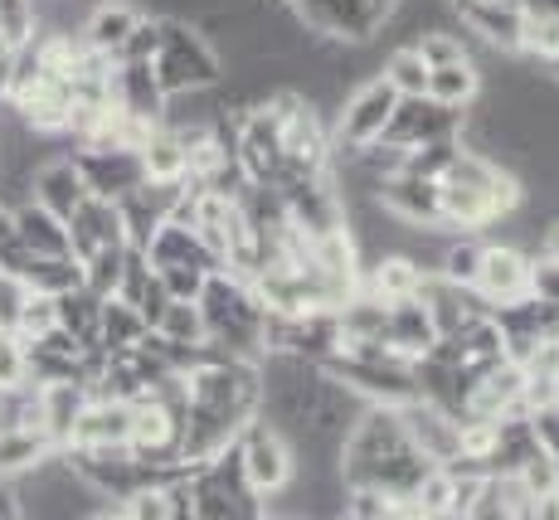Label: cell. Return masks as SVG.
<instances>
[{"instance_id": "bcb514c9", "label": "cell", "mask_w": 559, "mask_h": 520, "mask_svg": "<svg viewBox=\"0 0 559 520\" xmlns=\"http://www.w3.org/2000/svg\"><path fill=\"white\" fill-rule=\"evenodd\" d=\"M93 520H127L122 511H117V506H107V511H98V516H93Z\"/></svg>"}, {"instance_id": "52a82bcc", "label": "cell", "mask_w": 559, "mask_h": 520, "mask_svg": "<svg viewBox=\"0 0 559 520\" xmlns=\"http://www.w3.org/2000/svg\"><path fill=\"white\" fill-rule=\"evenodd\" d=\"M448 15H453L472 39H477L481 54H515L521 49L525 15H521L515 0H448Z\"/></svg>"}, {"instance_id": "603a6c76", "label": "cell", "mask_w": 559, "mask_h": 520, "mask_svg": "<svg viewBox=\"0 0 559 520\" xmlns=\"http://www.w3.org/2000/svg\"><path fill=\"white\" fill-rule=\"evenodd\" d=\"M414 49H418V59L428 63V69H448V63H462V59H477V39L467 35V29L457 25L453 15L448 20H438L433 29H424V35L414 39Z\"/></svg>"}, {"instance_id": "c3c4849f", "label": "cell", "mask_w": 559, "mask_h": 520, "mask_svg": "<svg viewBox=\"0 0 559 520\" xmlns=\"http://www.w3.org/2000/svg\"><path fill=\"white\" fill-rule=\"evenodd\" d=\"M283 5H307V0H283Z\"/></svg>"}, {"instance_id": "ac0fdd59", "label": "cell", "mask_w": 559, "mask_h": 520, "mask_svg": "<svg viewBox=\"0 0 559 520\" xmlns=\"http://www.w3.org/2000/svg\"><path fill=\"white\" fill-rule=\"evenodd\" d=\"M53 452H63V448L39 424H0V476H5V482L35 472Z\"/></svg>"}, {"instance_id": "484cf974", "label": "cell", "mask_w": 559, "mask_h": 520, "mask_svg": "<svg viewBox=\"0 0 559 520\" xmlns=\"http://www.w3.org/2000/svg\"><path fill=\"white\" fill-rule=\"evenodd\" d=\"M53 311H59V327L73 335V341L88 351L93 341H98V317H103V297L88 287H69L53 297Z\"/></svg>"}, {"instance_id": "9c48e42d", "label": "cell", "mask_w": 559, "mask_h": 520, "mask_svg": "<svg viewBox=\"0 0 559 520\" xmlns=\"http://www.w3.org/2000/svg\"><path fill=\"white\" fill-rule=\"evenodd\" d=\"M472 292H477L491 311L511 307V302H525L531 297V253L515 244L487 238V258H481V273H477V287Z\"/></svg>"}, {"instance_id": "cb8c5ba5", "label": "cell", "mask_w": 559, "mask_h": 520, "mask_svg": "<svg viewBox=\"0 0 559 520\" xmlns=\"http://www.w3.org/2000/svg\"><path fill=\"white\" fill-rule=\"evenodd\" d=\"M428 97H433L438 107H457V113H467V107L481 97V63L462 59V63H448V69H433L428 73Z\"/></svg>"}, {"instance_id": "e0dca14e", "label": "cell", "mask_w": 559, "mask_h": 520, "mask_svg": "<svg viewBox=\"0 0 559 520\" xmlns=\"http://www.w3.org/2000/svg\"><path fill=\"white\" fill-rule=\"evenodd\" d=\"M428 283V268L414 263L408 253H384V258H370L365 263V277H360V292L380 302H414Z\"/></svg>"}, {"instance_id": "7a4b0ae2", "label": "cell", "mask_w": 559, "mask_h": 520, "mask_svg": "<svg viewBox=\"0 0 559 520\" xmlns=\"http://www.w3.org/2000/svg\"><path fill=\"white\" fill-rule=\"evenodd\" d=\"M394 107H400V93L390 88V83L374 73V79L356 83L346 97H341V107L331 113V137H336V156H360L365 146H374L384 137V127H390Z\"/></svg>"}, {"instance_id": "277c9868", "label": "cell", "mask_w": 559, "mask_h": 520, "mask_svg": "<svg viewBox=\"0 0 559 520\" xmlns=\"http://www.w3.org/2000/svg\"><path fill=\"white\" fill-rule=\"evenodd\" d=\"M317 39L331 45H374L384 35V15L370 0H307V5H287Z\"/></svg>"}, {"instance_id": "f6af8a7d", "label": "cell", "mask_w": 559, "mask_h": 520, "mask_svg": "<svg viewBox=\"0 0 559 520\" xmlns=\"http://www.w3.org/2000/svg\"><path fill=\"white\" fill-rule=\"evenodd\" d=\"M10 238H15V214L0 204V244H10Z\"/></svg>"}, {"instance_id": "d590c367", "label": "cell", "mask_w": 559, "mask_h": 520, "mask_svg": "<svg viewBox=\"0 0 559 520\" xmlns=\"http://www.w3.org/2000/svg\"><path fill=\"white\" fill-rule=\"evenodd\" d=\"M117 511H122L127 520H170V511H176V492H166V486H146V492L127 496Z\"/></svg>"}, {"instance_id": "8992f818", "label": "cell", "mask_w": 559, "mask_h": 520, "mask_svg": "<svg viewBox=\"0 0 559 520\" xmlns=\"http://www.w3.org/2000/svg\"><path fill=\"white\" fill-rule=\"evenodd\" d=\"M462 127H467V113H457V107H438L433 97H400L380 142L404 146V151L433 146V142H462Z\"/></svg>"}, {"instance_id": "f546056e", "label": "cell", "mask_w": 559, "mask_h": 520, "mask_svg": "<svg viewBox=\"0 0 559 520\" xmlns=\"http://www.w3.org/2000/svg\"><path fill=\"white\" fill-rule=\"evenodd\" d=\"M83 268V287L98 292V297H117L122 292V273H127V244H112V248H98V253L88 258Z\"/></svg>"}, {"instance_id": "f35d334b", "label": "cell", "mask_w": 559, "mask_h": 520, "mask_svg": "<svg viewBox=\"0 0 559 520\" xmlns=\"http://www.w3.org/2000/svg\"><path fill=\"white\" fill-rule=\"evenodd\" d=\"M25 302H29V287L20 283V277L0 273V331L15 335V327H20V311H25Z\"/></svg>"}, {"instance_id": "83f0119b", "label": "cell", "mask_w": 559, "mask_h": 520, "mask_svg": "<svg viewBox=\"0 0 559 520\" xmlns=\"http://www.w3.org/2000/svg\"><path fill=\"white\" fill-rule=\"evenodd\" d=\"M428 63L418 59V49L414 45H394L390 54L380 59V79L390 83L400 97H428Z\"/></svg>"}, {"instance_id": "7402d4cb", "label": "cell", "mask_w": 559, "mask_h": 520, "mask_svg": "<svg viewBox=\"0 0 559 520\" xmlns=\"http://www.w3.org/2000/svg\"><path fill=\"white\" fill-rule=\"evenodd\" d=\"M93 404L88 385H79V379H63V385H39V428L49 433L53 442H69L73 424H79V414Z\"/></svg>"}, {"instance_id": "ba28073f", "label": "cell", "mask_w": 559, "mask_h": 520, "mask_svg": "<svg viewBox=\"0 0 559 520\" xmlns=\"http://www.w3.org/2000/svg\"><path fill=\"white\" fill-rule=\"evenodd\" d=\"M73 166H79L83 186L93 200H127L132 190L146 186V170L136 151H98V146H79L73 151Z\"/></svg>"}, {"instance_id": "8d00e7d4", "label": "cell", "mask_w": 559, "mask_h": 520, "mask_svg": "<svg viewBox=\"0 0 559 520\" xmlns=\"http://www.w3.org/2000/svg\"><path fill=\"white\" fill-rule=\"evenodd\" d=\"M25 385H29L25 345H20L10 331H0V394H5V389H25Z\"/></svg>"}, {"instance_id": "8fae6325", "label": "cell", "mask_w": 559, "mask_h": 520, "mask_svg": "<svg viewBox=\"0 0 559 520\" xmlns=\"http://www.w3.org/2000/svg\"><path fill=\"white\" fill-rule=\"evenodd\" d=\"M400 424L408 433V442H414L433 468H453L457 462V418L453 414L433 409L428 399H408V404H400Z\"/></svg>"}, {"instance_id": "44dd1931", "label": "cell", "mask_w": 559, "mask_h": 520, "mask_svg": "<svg viewBox=\"0 0 559 520\" xmlns=\"http://www.w3.org/2000/svg\"><path fill=\"white\" fill-rule=\"evenodd\" d=\"M15 238H20V248H29V253H39V258H73L69 224L35 200L15 210Z\"/></svg>"}, {"instance_id": "d4e9b609", "label": "cell", "mask_w": 559, "mask_h": 520, "mask_svg": "<svg viewBox=\"0 0 559 520\" xmlns=\"http://www.w3.org/2000/svg\"><path fill=\"white\" fill-rule=\"evenodd\" d=\"M142 341H146L142 311H136L132 302H122V297H107L103 317H98V345L107 355H117V351H136Z\"/></svg>"}, {"instance_id": "74e56055", "label": "cell", "mask_w": 559, "mask_h": 520, "mask_svg": "<svg viewBox=\"0 0 559 520\" xmlns=\"http://www.w3.org/2000/svg\"><path fill=\"white\" fill-rule=\"evenodd\" d=\"M521 370H525V379H559V341L555 335H540V341L531 345Z\"/></svg>"}, {"instance_id": "3957f363", "label": "cell", "mask_w": 559, "mask_h": 520, "mask_svg": "<svg viewBox=\"0 0 559 520\" xmlns=\"http://www.w3.org/2000/svg\"><path fill=\"white\" fill-rule=\"evenodd\" d=\"M234 448H239L243 476H249V486H253L258 496H277L287 482H293V472H297V462H293V442H287L273 424H263L258 414L239 428Z\"/></svg>"}, {"instance_id": "1f68e13d", "label": "cell", "mask_w": 559, "mask_h": 520, "mask_svg": "<svg viewBox=\"0 0 559 520\" xmlns=\"http://www.w3.org/2000/svg\"><path fill=\"white\" fill-rule=\"evenodd\" d=\"M156 335L176 345H200L204 341V317H200V302H170V311L160 317Z\"/></svg>"}, {"instance_id": "4fadbf2b", "label": "cell", "mask_w": 559, "mask_h": 520, "mask_svg": "<svg viewBox=\"0 0 559 520\" xmlns=\"http://www.w3.org/2000/svg\"><path fill=\"white\" fill-rule=\"evenodd\" d=\"M146 253V263L152 268H195V273H224V258L219 253H210L204 248V238L195 229H186V224H160V229L152 234V244L142 248Z\"/></svg>"}, {"instance_id": "7dc6e473", "label": "cell", "mask_w": 559, "mask_h": 520, "mask_svg": "<svg viewBox=\"0 0 559 520\" xmlns=\"http://www.w3.org/2000/svg\"><path fill=\"white\" fill-rule=\"evenodd\" d=\"M370 5H374V10H380V15H390V10H394V5H400V0H370Z\"/></svg>"}, {"instance_id": "9a60e30c", "label": "cell", "mask_w": 559, "mask_h": 520, "mask_svg": "<svg viewBox=\"0 0 559 520\" xmlns=\"http://www.w3.org/2000/svg\"><path fill=\"white\" fill-rule=\"evenodd\" d=\"M142 15L146 10L136 5V0H98V5L88 10V20H83V45L107 54V59H122L127 39L142 25Z\"/></svg>"}, {"instance_id": "d6a6232c", "label": "cell", "mask_w": 559, "mask_h": 520, "mask_svg": "<svg viewBox=\"0 0 559 520\" xmlns=\"http://www.w3.org/2000/svg\"><path fill=\"white\" fill-rule=\"evenodd\" d=\"M462 142H433V146H414L404 156V176H424V180H443L448 166L457 161Z\"/></svg>"}, {"instance_id": "d6986e66", "label": "cell", "mask_w": 559, "mask_h": 520, "mask_svg": "<svg viewBox=\"0 0 559 520\" xmlns=\"http://www.w3.org/2000/svg\"><path fill=\"white\" fill-rule=\"evenodd\" d=\"M384 341L394 345V355L400 361H424L428 351L438 345V327H433V317H428V307L424 302H390V327H384Z\"/></svg>"}, {"instance_id": "6da1fadb", "label": "cell", "mask_w": 559, "mask_h": 520, "mask_svg": "<svg viewBox=\"0 0 559 520\" xmlns=\"http://www.w3.org/2000/svg\"><path fill=\"white\" fill-rule=\"evenodd\" d=\"M152 73H156L160 93L180 97V93L219 88L224 83V59H219V49L204 39L200 25H190V20H166V39H160V54H156Z\"/></svg>"}, {"instance_id": "60d3db41", "label": "cell", "mask_w": 559, "mask_h": 520, "mask_svg": "<svg viewBox=\"0 0 559 520\" xmlns=\"http://www.w3.org/2000/svg\"><path fill=\"white\" fill-rule=\"evenodd\" d=\"M136 311H142V321H146V331H156L160 327V317L170 311V292H166V283L156 277V268H152V277H146V287H142V297L132 302Z\"/></svg>"}, {"instance_id": "5b68a950", "label": "cell", "mask_w": 559, "mask_h": 520, "mask_svg": "<svg viewBox=\"0 0 559 520\" xmlns=\"http://www.w3.org/2000/svg\"><path fill=\"white\" fill-rule=\"evenodd\" d=\"M277 190H283V200H287V220H293V229L302 234L307 244H317V238L346 229V200H341L331 170H326V176L287 180V186H277Z\"/></svg>"}, {"instance_id": "2e32d148", "label": "cell", "mask_w": 559, "mask_h": 520, "mask_svg": "<svg viewBox=\"0 0 559 520\" xmlns=\"http://www.w3.org/2000/svg\"><path fill=\"white\" fill-rule=\"evenodd\" d=\"M69 238H73V263H88L98 248H112V244H127L122 234V210L112 200H83L79 214L69 220Z\"/></svg>"}, {"instance_id": "4316f807", "label": "cell", "mask_w": 559, "mask_h": 520, "mask_svg": "<svg viewBox=\"0 0 559 520\" xmlns=\"http://www.w3.org/2000/svg\"><path fill=\"white\" fill-rule=\"evenodd\" d=\"M481 258H487V238L481 234H448L443 253H438V277H448L457 287H477Z\"/></svg>"}, {"instance_id": "ee69618b", "label": "cell", "mask_w": 559, "mask_h": 520, "mask_svg": "<svg viewBox=\"0 0 559 520\" xmlns=\"http://www.w3.org/2000/svg\"><path fill=\"white\" fill-rule=\"evenodd\" d=\"M531 520H559V492L555 496H540V501H535V516Z\"/></svg>"}, {"instance_id": "ffe728a7", "label": "cell", "mask_w": 559, "mask_h": 520, "mask_svg": "<svg viewBox=\"0 0 559 520\" xmlns=\"http://www.w3.org/2000/svg\"><path fill=\"white\" fill-rule=\"evenodd\" d=\"M112 103L127 107L132 117H146V122L160 127V113H166V93H160L152 63H112Z\"/></svg>"}, {"instance_id": "5bb4252c", "label": "cell", "mask_w": 559, "mask_h": 520, "mask_svg": "<svg viewBox=\"0 0 559 520\" xmlns=\"http://www.w3.org/2000/svg\"><path fill=\"white\" fill-rule=\"evenodd\" d=\"M29 194H35V204H45L49 214H59V220L69 224L73 214H79V204L88 200V186H83L73 156H49L45 166L29 176Z\"/></svg>"}, {"instance_id": "b9f144b4", "label": "cell", "mask_w": 559, "mask_h": 520, "mask_svg": "<svg viewBox=\"0 0 559 520\" xmlns=\"http://www.w3.org/2000/svg\"><path fill=\"white\" fill-rule=\"evenodd\" d=\"M531 297L559 307V258H531Z\"/></svg>"}, {"instance_id": "ab89813d", "label": "cell", "mask_w": 559, "mask_h": 520, "mask_svg": "<svg viewBox=\"0 0 559 520\" xmlns=\"http://www.w3.org/2000/svg\"><path fill=\"white\" fill-rule=\"evenodd\" d=\"M156 277L166 283L170 292V302H200V292H204V273H195V268H156Z\"/></svg>"}, {"instance_id": "e575fe53", "label": "cell", "mask_w": 559, "mask_h": 520, "mask_svg": "<svg viewBox=\"0 0 559 520\" xmlns=\"http://www.w3.org/2000/svg\"><path fill=\"white\" fill-rule=\"evenodd\" d=\"M160 39H166V20H160V15H142V25L132 29V39H127V49H122V59H117V63H156Z\"/></svg>"}, {"instance_id": "4dcf8cb0", "label": "cell", "mask_w": 559, "mask_h": 520, "mask_svg": "<svg viewBox=\"0 0 559 520\" xmlns=\"http://www.w3.org/2000/svg\"><path fill=\"white\" fill-rule=\"evenodd\" d=\"M515 476H521V486L535 496V501H540V496H555L559 492V458L540 442V448H535L531 458L515 468Z\"/></svg>"}, {"instance_id": "836d02e7", "label": "cell", "mask_w": 559, "mask_h": 520, "mask_svg": "<svg viewBox=\"0 0 559 520\" xmlns=\"http://www.w3.org/2000/svg\"><path fill=\"white\" fill-rule=\"evenodd\" d=\"M59 327V311H53V297H45V292H29L25 311H20V327H15V341L20 345H35L45 341V335Z\"/></svg>"}, {"instance_id": "30bf717a", "label": "cell", "mask_w": 559, "mask_h": 520, "mask_svg": "<svg viewBox=\"0 0 559 520\" xmlns=\"http://www.w3.org/2000/svg\"><path fill=\"white\" fill-rule=\"evenodd\" d=\"M384 214H394L408 229H438L443 224V190L438 180H424V176H390L380 190H374Z\"/></svg>"}, {"instance_id": "f1b7e54d", "label": "cell", "mask_w": 559, "mask_h": 520, "mask_svg": "<svg viewBox=\"0 0 559 520\" xmlns=\"http://www.w3.org/2000/svg\"><path fill=\"white\" fill-rule=\"evenodd\" d=\"M142 170H146V180H186L190 176V161H186V146L176 142V137L166 132V127H156L152 132V142H146L142 151Z\"/></svg>"}, {"instance_id": "7c38bea8", "label": "cell", "mask_w": 559, "mask_h": 520, "mask_svg": "<svg viewBox=\"0 0 559 520\" xmlns=\"http://www.w3.org/2000/svg\"><path fill=\"white\" fill-rule=\"evenodd\" d=\"M132 424H136V404H127V399H93L79 414L63 448H127L132 442Z\"/></svg>"}, {"instance_id": "7bdbcfd3", "label": "cell", "mask_w": 559, "mask_h": 520, "mask_svg": "<svg viewBox=\"0 0 559 520\" xmlns=\"http://www.w3.org/2000/svg\"><path fill=\"white\" fill-rule=\"evenodd\" d=\"M0 520H25L20 496H15V482H5V476H0Z\"/></svg>"}]
</instances>
